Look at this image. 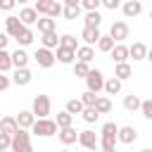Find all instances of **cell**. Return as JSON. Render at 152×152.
<instances>
[{
    "instance_id": "836d02e7",
    "label": "cell",
    "mask_w": 152,
    "mask_h": 152,
    "mask_svg": "<svg viewBox=\"0 0 152 152\" xmlns=\"http://www.w3.org/2000/svg\"><path fill=\"white\" fill-rule=\"evenodd\" d=\"M81 116H83V121H86V124H95V121L100 119V112H97L95 107H83Z\"/></svg>"
},
{
    "instance_id": "ba28073f",
    "label": "cell",
    "mask_w": 152,
    "mask_h": 152,
    "mask_svg": "<svg viewBox=\"0 0 152 152\" xmlns=\"http://www.w3.org/2000/svg\"><path fill=\"white\" fill-rule=\"evenodd\" d=\"M109 36L114 38V43H124L128 38V24L126 21H114L109 26Z\"/></svg>"
},
{
    "instance_id": "277c9868",
    "label": "cell",
    "mask_w": 152,
    "mask_h": 152,
    "mask_svg": "<svg viewBox=\"0 0 152 152\" xmlns=\"http://www.w3.org/2000/svg\"><path fill=\"white\" fill-rule=\"evenodd\" d=\"M50 109H52V100L48 95H36L33 97V104H31V112L36 119H45L50 116Z\"/></svg>"
},
{
    "instance_id": "7c38bea8",
    "label": "cell",
    "mask_w": 152,
    "mask_h": 152,
    "mask_svg": "<svg viewBox=\"0 0 152 152\" xmlns=\"http://www.w3.org/2000/svg\"><path fill=\"white\" fill-rule=\"evenodd\" d=\"M116 138H119V142H124V145H133V142L138 140V131H135L133 126H119Z\"/></svg>"
},
{
    "instance_id": "c3c4849f",
    "label": "cell",
    "mask_w": 152,
    "mask_h": 152,
    "mask_svg": "<svg viewBox=\"0 0 152 152\" xmlns=\"http://www.w3.org/2000/svg\"><path fill=\"white\" fill-rule=\"evenodd\" d=\"M7 43H10V36L0 31V50H5V48H7Z\"/></svg>"
},
{
    "instance_id": "52a82bcc",
    "label": "cell",
    "mask_w": 152,
    "mask_h": 152,
    "mask_svg": "<svg viewBox=\"0 0 152 152\" xmlns=\"http://www.w3.org/2000/svg\"><path fill=\"white\" fill-rule=\"evenodd\" d=\"M33 59L38 62V66H43V69H50V66H55V52L52 50H48V48H38L36 52H33Z\"/></svg>"
},
{
    "instance_id": "d4e9b609",
    "label": "cell",
    "mask_w": 152,
    "mask_h": 152,
    "mask_svg": "<svg viewBox=\"0 0 152 152\" xmlns=\"http://www.w3.org/2000/svg\"><path fill=\"white\" fill-rule=\"evenodd\" d=\"M0 131H2V133H10V135H14V133L19 131L17 116H2V119H0Z\"/></svg>"
},
{
    "instance_id": "f907efd6",
    "label": "cell",
    "mask_w": 152,
    "mask_h": 152,
    "mask_svg": "<svg viewBox=\"0 0 152 152\" xmlns=\"http://www.w3.org/2000/svg\"><path fill=\"white\" fill-rule=\"evenodd\" d=\"M145 59H147V62H152V48L147 50V55H145Z\"/></svg>"
},
{
    "instance_id": "7402d4cb",
    "label": "cell",
    "mask_w": 152,
    "mask_h": 152,
    "mask_svg": "<svg viewBox=\"0 0 152 152\" xmlns=\"http://www.w3.org/2000/svg\"><path fill=\"white\" fill-rule=\"evenodd\" d=\"M33 38H36L33 28H31V26H24V28L19 31V36H17L14 40L19 43V48H26V45H31V43H33Z\"/></svg>"
},
{
    "instance_id": "f35d334b",
    "label": "cell",
    "mask_w": 152,
    "mask_h": 152,
    "mask_svg": "<svg viewBox=\"0 0 152 152\" xmlns=\"http://www.w3.org/2000/svg\"><path fill=\"white\" fill-rule=\"evenodd\" d=\"M33 10L38 12V17H48V12H50V0H36Z\"/></svg>"
},
{
    "instance_id": "1f68e13d",
    "label": "cell",
    "mask_w": 152,
    "mask_h": 152,
    "mask_svg": "<svg viewBox=\"0 0 152 152\" xmlns=\"http://www.w3.org/2000/svg\"><path fill=\"white\" fill-rule=\"evenodd\" d=\"M81 10H83L81 5H76V7H66V5H64V10H62V17H64V19H69V21H76V19L81 17Z\"/></svg>"
},
{
    "instance_id": "2e32d148",
    "label": "cell",
    "mask_w": 152,
    "mask_h": 152,
    "mask_svg": "<svg viewBox=\"0 0 152 152\" xmlns=\"http://www.w3.org/2000/svg\"><path fill=\"white\" fill-rule=\"evenodd\" d=\"M109 55H112L114 64H119V62H128V59H131V57H128V45H124V43H114V48L109 50Z\"/></svg>"
},
{
    "instance_id": "f5cc1de1",
    "label": "cell",
    "mask_w": 152,
    "mask_h": 152,
    "mask_svg": "<svg viewBox=\"0 0 152 152\" xmlns=\"http://www.w3.org/2000/svg\"><path fill=\"white\" fill-rule=\"evenodd\" d=\"M17 2H19V5H28L31 0H17Z\"/></svg>"
},
{
    "instance_id": "60d3db41",
    "label": "cell",
    "mask_w": 152,
    "mask_h": 152,
    "mask_svg": "<svg viewBox=\"0 0 152 152\" xmlns=\"http://www.w3.org/2000/svg\"><path fill=\"white\" fill-rule=\"evenodd\" d=\"M95 100H97V93H93V90L81 93V102H83V107H93V104H95Z\"/></svg>"
},
{
    "instance_id": "4dcf8cb0",
    "label": "cell",
    "mask_w": 152,
    "mask_h": 152,
    "mask_svg": "<svg viewBox=\"0 0 152 152\" xmlns=\"http://www.w3.org/2000/svg\"><path fill=\"white\" fill-rule=\"evenodd\" d=\"M86 26H97L100 28V24H102V14L97 12V10H90V12H86Z\"/></svg>"
},
{
    "instance_id": "ac0fdd59",
    "label": "cell",
    "mask_w": 152,
    "mask_h": 152,
    "mask_svg": "<svg viewBox=\"0 0 152 152\" xmlns=\"http://www.w3.org/2000/svg\"><path fill=\"white\" fill-rule=\"evenodd\" d=\"M145 55H147V45L145 43H133V45H128V57L133 59V62H142L145 59Z\"/></svg>"
},
{
    "instance_id": "5bb4252c",
    "label": "cell",
    "mask_w": 152,
    "mask_h": 152,
    "mask_svg": "<svg viewBox=\"0 0 152 152\" xmlns=\"http://www.w3.org/2000/svg\"><path fill=\"white\" fill-rule=\"evenodd\" d=\"M21 28H24V24L19 21V17H14V14H10V17L5 19V33H7L10 38H17Z\"/></svg>"
},
{
    "instance_id": "f6af8a7d",
    "label": "cell",
    "mask_w": 152,
    "mask_h": 152,
    "mask_svg": "<svg viewBox=\"0 0 152 152\" xmlns=\"http://www.w3.org/2000/svg\"><path fill=\"white\" fill-rule=\"evenodd\" d=\"M10 86H12V78H10L7 74H2V71H0V93H5Z\"/></svg>"
},
{
    "instance_id": "44dd1931",
    "label": "cell",
    "mask_w": 152,
    "mask_h": 152,
    "mask_svg": "<svg viewBox=\"0 0 152 152\" xmlns=\"http://www.w3.org/2000/svg\"><path fill=\"white\" fill-rule=\"evenodd\" d=\"M33 121H36V116H33V112H31V109H21V112L17 114V124H19V128H26V131H31Z\"/></svg>"
},
{
    "instance_id": "681fc988",
    "label": "cell",
    "mask_w": 152,
    "mask_h": 152,
    "mask_svg": "<svg viewBox=\"0 0 152 152\" xmlns=\"http://www.w3.org/2000/svg\"><path fill=\"white\" fill-rule=\"evenodd\" d=\"M62 5H66V7H76V5H81V0H62Z\"/></svg>"
},
{
    "instance_id": "bcb514c9",
    "label": "cell",
    "mask_w": 152,
    "mask_h": 152,
    "mask_svg": "<svg viewBox=\"0 0 152 152\" xmlns=\"http://www.w3.org/2000/svg\"><path fill=\"white\" fill-rule=\"evenodd\" d=\"M100 5L107 7V10H119L121 7V0H100Z\"/></svg>"
},
{
    "instance_id": "d6986e66",
    "label": "cell",
    "mask_w": 152,
    "mask_h": 152,
    "mask_svg": "<svg viewBox=\"0 0 152 152\" xmlns=\"http://www.w3.org/2000/svg\"><path fill=\"white\" fill-rule=\"evenodd\" d=\"M76 59L90 64V62L95 59V48H93V45H78V48H76Z\"/></svg>"
},
{
    "instance_id": "74e56055",
    "label": "cell",
    "mask_w": 152,
    "mask_h": 152,
    "mask_svg": "<svg viewBox=\"0 0 152 152\" xmlns=\"http://www.w3.org/2000/svg\"><path fill=\"white\" fill-rule=\"evenodd\" d=\"M64 109H66L69 114H81V112H83V102H81V97H74V100H69Z\"/></svg>"
},
{
    "instance_id": "7bdbcfd3",
    "label": "cell",
    "mask_w": 152,
    "mask_h": 152,
    "mask_svg": "<svg viewBox=\"0 0 152 152\" xmlns=\"http://www.w3.org/2000/svg\"><path fill=\"white\" fill-rule=\"evenodd\" d=\"M10 145H12V135L0 131V150H10Z\"/></svg>"
},
{
    "instance_id": "30bf717a",
    "label": "cell",
    "mask_w": 152,
    "mask_h": 152,
    "mask_svg": "<svg viewBox=\"0 0 152 152\" xmlns=\"http://www.w3.org/2000/svg\"><path fill=\"white\" fill-rule=\"evenodd\" d=\"M31 81H33V74H31L28 66H19V69H14V74H12V83H14V86H28Z\"/></svg>"
},
{
    "instance_id": "8d00e7d4",
    "label": "cell",
    "mask_w": 152,
    "mask_h": 152,
    "mask_svg": "<svg viewBox=\"0 0 152 152\" xmlns=\"http://www.w3.org/2000/svg\"><path fill=\"white\" fill-rule=\"evenodd\" d=\"M88 71H90V64H86V62H74V76L76 78H86L88 76Z\"/></svg>"
},
{
    "instance_id": "f1b7e54d",
    "label": "cell",
    "mask_w": 152,
    "mask_h": 152,
    "mask_svg": "<svg viewBox=\"0 0 152 152\" xmlns=\"http://www.w3.org/2000/svg\"><path fill=\"white\" fill-rule=\"evenodd\" d=\"M10 69H14V66H12V52L5 48V50H0V71L7 74Z\"/></svg>"
},
{
    "instance_id": "83f0119b",
    "label": "cell",
    "mask_w": 152,
    "mask_h": 152,
    "mask_svg": "<svg viewBox=\"0 0 152 152\" xmlns=\"http://www.w3.org/2000/svg\"><path fill=\"white\" fill-rule=\"evenodd\" d=\"M100 114H109L112 112V100L107 97V95H97V100H95V104H93Z\"/></svg>"
},
{
    "instance_id": "7a4b0ae2",
    "label": "cell",
    "mask_w": 152,
    "mask_h": 152,
    "mask_svg": "<svg viewBox=\"0 0 152 152\" xmlns=\"http://www.w3.org/2000/svg\"><path fill=\"white\" fill-rule=\"evenodd\" d=\"M116 133H119V126L114 121L102 124V128H100V150L102 147H116V142H119Z\"/></svg>"
},
{
    "instance_id": "9a60e30c",
    "label": "cell",
    "mask_w": 152,
    "mask_h": 152,
    "mask_svg": "<svg viewBox=\"0 0 152 152\" xmlns=\"http://www.w3.org/2000/svg\"><path fill=\"white\" fill-rule=\"evenodd\" d=\"M100 28L97 26H83V31H81V38H83V45H95L97 40H100Z\"/></svg>"
},
{
    "instance_id": "6f0895ef",
    "label": "cell",
    "mask_w": 152,
    "mask_h": 152,
    "mask_svg": "<svg viewBox=\"0 0 152 152\" xmlns=\"http://www.w3.org/2000/svg\"><path fill=\"white\" fill-rule=\"evenodd\" d=\"M62 152H69V150H62Z\"/></svg>"
},
{
    "instance_id": "484cf974",
    "label": "cell",
    "mask_w": 152,
    "mask_h": 152,
    "mask_svg": "<svg viewBox=\"0 0 152 152\" xmlns=\"http://www.w3.org/2000/svg\"><path fill=\"white\" fill-rule=\"evenodd\" d=\"M36 26H38V33H48V31H55L57 19H52V17H38Z\"/></svg>"
},
{
    "instance_id": "7dc6e473",
    "label": "cell",
    "mask_w": 152,
    "mask_h": 152,
    "mask_svg": "<svg viewBox=\"0 0 152 152\" xmlns=\"http://www.w3.org/2000/svg\"><path fill=\"white\" fill-rule=\"evenodd\" d=\"M14 5H17V0H0V10L2 12H12Z\"/></svg>"
},
{
    "instance_id": "680465c9",
    "label": "cell",
    "mask_w": 152,
    "mask_h": 152,
    "mask_svg": "<svg viewBox=\"0 0 152 152\" xmlns=\"http://www.w3.org/2000/svg\"><path fill=\"white\" fill-rule=\"evenodd\" d=\"M128 152H131V150H128Z\"/></svg>"
},
{
    "instance_id": "b9f144b4",
    "label": "cell",
    "mask_w": 152,
    "mask_h": 152,
    "mask_svg": "<svg viewBox=\"0 0 152 152\" xmlns=\"http://www.w3.org/2000/svg\"><path fill=\"white\" fill-rule=\"evenodd\" d=\"M140 112H142V116H145L147 121H152V97L140 102Z\"/></svg>"
},
{
    "instance_id": "3957f363",
    "label": "cell",
    "mask_w": 152,
    "mask_h": 152,
    "mask_svg": "<svg viewBox=\"0 0 152 152\" xmlns=\"http://www.w3.org/2000/svg\"><path fill=\"white\" fill-rule=\"evenodd\" d=\"M12 152H33V145H31V133L26 128H19L14 135H12V145H10Z\"/></svg>"
},
{
    "instance_id": "cb8c5ba5",
    "label": "cell",
    "mask_w": 152,
    "mask_h": 152,
    "mask_svg": "<svg viewBox=\"0 0 152 152\" xmlns=\"http://www.w3.org/2000/svg\"><path fill=\"white\" fill-rule=\"evenodd\" d=\"M121 88H124V81H119L116 76H112V78H104V93L107 95H119L121 93Z\"/></svg>"
},
{
    "instance_id": "f546056e",
    "label": "cell",
    "mask_w": 152,
    "mask_h": 152,
    "mask_svg": "<svg viewBox=\"0 0 152 152\" xmlns=\"http://www.w3.org/2000/svg\"><path fill=\"white\" fill-rule=\"evenodd\" d=\"M140 102H142V100H140L138 95H133V93H131V95H124V107H126L128 112H138V109H140Z\"/></svg>"
},
{
    "instance_id": "11a10c76",
    "label": "cell",
    "mask_w": 152,
    "mask_h": 152,
    "mask_svg": "<svg viewBox=\"0 0 152 152\" xmlns=\"http://www.w3.org/2000/svg\"><path fill=\"white\" fill-rule=\"evenodd\" d=\"M150 19H152V12H150Z\"/></svg>"
},
{
    "instance_id": "4fadbf2b",
    "label": "cell",
    "mask_w": 152,
    "mask_h": 152,
    "mask_svg": "<svg viewBox=\"0 0 152 152\" xmlns=\"http://www.w3.org/2000/svg\"><path fill=\"white\" fill-rule=\"evenodd\" d=\"M121 12H124V17H140L142 14V2L140 0H126V2H121Z\"/></svg>"
},
{
    "instance_id": "ee69618b",
    "label": "cell",
    "mask_w": 152,
    "mask_h": 152,
    "mask_svg": "<svg viewBox=\"0 0 152 152\" xmlns=\"http://www.w3.org/2000/svg\"><path fill=\"white\" fill-rule=\"evenodd\" d=\"M81 7H83L86 12H90V10H97V7H100V0H81Z\"/></svg>"
},
{
    "instance_id": "9f6ffc18",
    "label": "cell",
    "mask_w": 152,
    "mask_h": 152,
    "mask_svg": "<svg viewBox=\"0 0 152 152\" xmlns=\"http://www.w3.org/2000/svg\"><path fill=\"white\" fill-rule=\"evenodd\" d=\"M0 152H7V150H0Z\"/></svg>"
},
{
    "instance_id": "ab89813d",
    "label": "cell",
    "mask_w": 152,
    "mask_h": 152,
    "mask_svg": "<svg viewBox=\"0 0 152 152\" xmlns=\"http://www.w3.org/2000/svg\"><path fill=\"white\" fill-rule=\"evenodd\" d=\"M62 10H64V5H62V2H57V0H50V12H48V17L57 19V17H62Z\"/></svg>"
},
{
    "instance_id": "603a6c76",
    "label": "cell",
    "mask_w": 152,
    "mask_h": 152,
    "mask_svg": "<svg viewBox=\"0 0 152 152\" xmlns=\"http://www.w3.org/2000/svg\"><path fill=\"white\" fill-rule=\"evenodd\" d=\"M114 76H116L119 81H128V78L133 76V66H131L128 62H119V64L114 66Z\"/></svg>"
},
{
    "instance_id": "8fae6325",
    "label": "cell",
    "mask_w": 152,
    "mask_h": 152,
    "mask_svg": "<svg viewBox=\"0 0 152 152\" xmlns=\"http://www.w3.org/2000/svg\"><path fill=\"white\" fill-rule=\"evenodd\" d=\"M57 138H59V142H62L64 147H69V145H74V142L78 140V131H76L74 126H66V128H59V131H57Z\"/></svg>"
},
{
    "instance_id": "4316f807",
    "label": "cell",
    "mask_w": 152,
    "mask_h": 152,
    "mask_svg": "<svg viewBox=\"0 0 152 152\" xmlns=\"http://www.w3.org/2000/svg\"><path fill=\"white\" fill-rule=\"evenodd\" d=\"M40 43H43V48H48V50H55V48L59 45V36H57L55 31L40 33Z\"/></svg>"
},
{
    "instance_id": "d6a6232c",
    "label": "cell",
    "mask_w": 152,
    "mask_h": 152,
    "mask_svg": "<svg viewBox=\"0 0 152 152\" xmlns=\"http://www.w3.org/2000/svg\"><path fill=\"white\" fill-rule=\"evenodd\" d=\"M95 45H97V50H100V52H109V50L114 48V38H112L109 33H107V36H100V40H97Z\"/></svg>"
},
{
    "instance_id": "e0dca14e",
    "label": "cell",
    "mask_w": 152,
    "mask_h": 152,
    "mask_svg": "<svg viewBox=\"0 0 152 152\" xmlns=\"http://www.w3.org/2000/svg\"><path fill=\"white\" fill-rule=\"evenodd\" d=\"M19 21L24 24V26H36V21H38V12L33 10V7H21V12H19Z\"/></svg>"
},
{
    "instance_id": "d590c367",
    "label": "cell",
    "mask_w": 152,
    "mask_h": 152,
    "mask_svg": "<svg viewBox=\"0 0 152 152\" xmlns=\"http://www.w3.org/2000/svg\"><path fill=\"white\" fill-rule=\"evenodd\" d=\"M59 45H64V48H71V50H76V48H78V38H76L74 33H64V36H59Z\"/></svg>"
},
{
    "instance_id": "6da1fadb",
    "label": "cell",
    "mask_w": 152,
    "mask_h": 152,
    "mask_svg": "<svg viewBox=\"0 0 152 152\" xmlns=\"http://www.w3.org/2000/svg\"><path fill=\"white\" fill-rule=\"evenodd\" d=\"M57 121L55 119H50V116H45V119H36L33 121V126H31V133L33 135H38V138H50V135H57Z\"/></svg>"
},
{
    "instance_id": "db71d44e",
    "label": "cell",
    "mask_w": 152,
    "mask_h": 152,
    "mask_svg": "<svg viewBox=\"0 0 152 152\" xmlns=\"http://www.w3.org/2000/svg\"><path fill=\"white\" fill-rule=\"evenodd\" d=\"M140 152H152V147H145V150H140Z\"/></svg>"
},
{
    "instance_id": "e575fe53",
    "label": "cell",
    "mask_w": 152,
    "mask_h": 152,
    "mask_svg": "<svg viewBox=\"0 0 152 152\" xmlns=\"http://www.w3.org/2000/svg\"><path fill=\"white\" fill-rule=\"evenodd\" d=\"M55 121H57V128H66V126H71V124H74V114H69V112L64 109V112H59V114H57V119H55Z\"/></svg>"
},
{
    "instance_id": "8992f818",
    "label": "cell",
    "mask_w": 152,
    "mask_h": 152,
    "mask_svg": "<svg viewBox=\"0 0 152 152\" xmlns=\"http://www.w3.org/2000/svg\"><path fill=\"white\" fill-rule=\"evenodd\" d=\"M83 150H95V147H100V135L95 133V131H90V128H86V131H78V140H76Z\"/></svg>"
},
{
    "instance_id": "5b68a950",
    "label": "cell",
    "mask_w": 152,
    "mask_h": 152,
    "mask_svg": "<svg viewBox=\"0 0 152 152\" xmlns=\"http://www.w3.org/2000/svg\"><path fill=\"white\" fill-rule=\"evenodd\" d=\"M104 88V74L100 69H90L88 76H86V90H93V93H100Z\"/></svg>"
},
{
    "instance_id": "816d5d0a",
    "label": "cell",
    "mask_w": 152,
    "mask_h": 152,
    "mask_svg": "<svg viewBox=\"0 0 152 152\" xmlns=\"http://www.w3.org/2000/svg\"><path fill=\"white\" fill-rule=\"evenodd\" d=\"M102 152H116V147H102Z\"/></svg>"
},
{
    "instance_id": "ffe728a7",
    "label": "cell",
    "mask_w": 152,
    "mask_h": 152,
    "mask_svg": "<svg viewBox=\"0 0 152 152\" xmlns=\"http://www.w3.org/2000/svg\"><path fill=\"white\" fill-rule=\"evenodd\" d=\"M28 52L24 50V48H17L14 52H12V66L14 69H19V66H28Z\"/></svg>"
},
{
    "instance_id": "9c48e42d",
    "label": "cell",
    "mask_w": 152,
    "mask_h": 152,
    "mask_svg": "<svg viewBox=\"0 0 152 152\" xmlns=\"http://www.w3.org/2000/svg\"><path fill=\"white\" fill-rule=\"evenodd\" d=\"M55 59H57L59 64H74V62H76V50L64 48V45H57V48H55Z\"/></svg>"
}]
</instances>
